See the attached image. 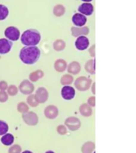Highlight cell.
Wrapping results in <instances>:
<instances>
[{
  "label": "cell",
  "mask_w": 136,
  "mask_h": 153,
  "mask_svg": "<svg viewBox=\"0 0 136 153\" xmlns=\"http://www.w3.org/2000/svg\"><path fill=\"white\" fill-rule=\"evenodd\" d=\"M41 56L38 46H24L19 52V58L26 65H33L38 62Z\"/></svg>",
  "instance_id": "obj_1"
},
{
  "label": "cell",
  "mask_w": 136,
  "mask_h": 153,
  "mask_svg": "<svg viewBox=\"0 0 136 153\" xmlns=\"http://www.w3.org/2000/svg\"><path fill=\"white\" fill-rule=\"evenodd\" d=\"M21 43L25 46H37L38 43L40 42L41 39V36L39 31L34 29H29L22 33L20 36Z\"/></svg>",
  "instance_id": "obj_2"
},
{
  "label": "cell",
  "mask_w": 136,
  "mask_h": 153,
  "mask_svg": "<svg viewBox=\"0 0 136 153\" xmlns=\"http://www.w3.org/2000/svg\"><path fill=\"white\" fill-rule=\"evenodd\" d=\"M92 85V80L87 76H81L77 77L74 81L75 88L80 92H85L88 90Z\"/></svg>",
  "instance_id": "obj_3"
},
{
  "label": "cell",
  "mask_w": 136,
  "mask_h": 153,
  "mask_svg": "<svg viewBox=\"0 0 136 153\" xmlns=\"http://www.w3.org/2000/svg\"><path fill=\"white\" fill-rule=\"evenodd\" d=\"M64 125L72 131H77L81 126V120L76 117H69L64 120Z\"/></svg>",
  "instance_id": "obj_4"
},
{
  "label": "cell",
  "mask_w": 136,
  "mask_h": 153,
  "mask_svg": "<svg viewBox=\"0 0 136 153\" xmlns=\"http://www.w3.org/2000/svg\"><path fill=\"white\" fill-rule=\"evenodd\" d=\"M4 35L7 39L14 42V41L18 40L21 33H20V30L15 26H8L5 30Z\"/></svg>",
  "instance_id": "obj_5"
},
{
  "label": "cell",
  "mask_w": 136,
  "mask_h": 153,
  "mask_svg": "<svg viewBox=\"0 0 136 153\" xmlns=\"http://www.w3.org/2000/svg\"><path fill=\"white\" fill-rule=\"evenodd\" d=\"M18 91H20L24 95L28 96L30 94H32L34 91V85L33 82H31L30 80H23L19 84Z\"/></svg>",
  "instance_id": "obj_6"
},
{
  "label": "cell",
  "mask_w": 136,
  "mask_h": 153,
  "mask_svg": "<svg viewBox=\"0 0 136 153\" xmlns=\"http://www.w3.org/2000/svg\"><path fill=\"white\" fill-rule=\"evenodd\" d=\"M22 120L24 123L29 126H35L38 123V117L34 112L28 111L22 114Z\"/></svg>",
  "instance_id": "obj_7"
},
{
  "label": "cell",
  "mask_w": 136,
  "mask_h": 153,
  "mask_svg": "<svg viewBox=\"0 0 136 153\" xmlns=\"http://www.w3.org/2000/svg\"><path fill=\"white\" fill-rule=\"evenodd\" d=\"M34 96L39 104H44L49 99V92L45 87H39L36 90Z\"/></svg>",
  "instance_id": "obj_8"
},
{
  "label": "cell",
  "mask_w": 136,
  "mask_h": 153,
  "mask_svg": "<svg viewBox=\"0 0 136 153\" xmlns=\"http://www.w3.org/2000/svg\"><path fill=\"white\" fill-rule=\"evenodd\" d=\"M61 94L63 99L66 100H72L75 97L76 95V91L73 87H72L70 85H65L63 86V88H61Z\"/></svg>",
  "instance_id": "obj_9"
},
{
  "label": "cell",
  "mask_w": 136,
  "mask_h": 153,
  "mask_svg": "<svg viewBox=\"0 0 136 153\" xmlns=\"http://www.w3.org/2000/svg\"><path fill=\"white\" fill-rule=\"evenodd\" d=\"M59 114V110L56 105H50L46 106L44 110V115L46 118L50 120L56 119Z\"/></svg>",
  "instance_id": "obj_10"
},
{
  "label": "cell",
  "mask_w": 136,
  "mask_h": 153,
  "mask_svg": "<svg viewBox=\"0 0 136 153\" xmlns=\"http://www.w3.org/2000/svg\"><path fill=\"white\" fill-rule=\"evenodd\" d=\"M89 46V40L86 36H80L75 41V47L76 50L82 51L85 50Z\"/></svg>",
  "instance_id": "obj_11"
},
{
  "label": "cell",
  "mask_w": 136,
  "mask_h": 153,
  "mask_svg": "<svg viewBox=\"0 0 136 153\" xmlns=\"http://www.w3.org/2000/svg\"><path fill=\"white\" fill-rule=\"evenodd\" d=\"M78 11L84 16H90L93 14L94 7L90 2H84L78 7Z\"/></svg>",
  "instance_id": "obj_12"
},
{
  "label": "cell",
  "mask_w": 136,
  "mask_h": 153,
  "mask_svg": "<svg viewBox=\"0 0 136 153\" xmlns=\"http://www.w3.org/2000/svg\"><path fill=\"white\" fill-rule=\"evenodd\" d=\"M72 22L75 26L81 27V26H85V24L87 23V18L81 13H75L72 15Z\"/></svg>",
  "instance_id": "obj_13"
},
{
  "label": "cell",
  "mask_w": 136,
  "mask_h": 153,
  "mask_svg": "<svg viewBox=\"0 0 136 153\" xmlns=\"http://www.w3.org/2000/svg\"><path fill=\"white\" fill-rule=\"evenodd\" d=\"M71 33L75 38H78L80 36H87L89 33V28L86 26L81 27L72 26L71 28Z\"/></svg>",
  "instance_id": "obj_14"
},
{
  "label": "cell",
  "mask_w": 136,
  "mask_h": 153,
  "mask_svg": "<svg viewBox=\"0 0 136 153\" xmlns=\"http://www.w3.org/2000/svg\"><path fill=\"white\" fill-rule=\"evenodd\" d=\"M13 45L11 41L7 38H0V54H7L10 51Z\"/></svg>",
  "instance_id": "obj_15"
},
{
  "label": "cell",
  "mask_w": 136,
  "mask_h": 153,
  "mask_svg": "<svg viewBox=\"0 0 136 153\" xmlns=\"http://www.w3.org/2000/svg\"><path fill=\"white\" fill-rule=\"evenodd\" d=\"M66 70L71 75H76V74H78L81 72V65L80 64V62H76V61H73V62H70L67 65Z\"/></svg>",
  "instance_id": "obj_16"
},
{
  "label": "cell",
  "mask_w": 136,
  "mask_h": 153,
  "mask_svg": "<svg viewBox=\"0 0 136 153\" xmlns=\"http://www.w3.org/2000/svg\"><path fill=\"white\" fill-rule=\"evenodd\" d=\"M79 112L84 117H89L92 115V108L91 106L87 104V103H84L80 106L79 108Z\"/></svg>",
  "instance_id": "obj_17"
},
{
  "label": "cell",
  "mask_w": 136,
  "mask_h": 153,
  "mask_svg": "<svg viewBox=\"0 0 136 153\" xmlns=\"http://www.w3.org/2000/svg\"><path fill=\"white\" fill-rule=\"evenodd\" d=\"M68 63L64 59H57L54 62V69L58 73H63L66 70Z\"/></svg>",
  "instance_id": "obj_18"
},
{
  "label": "cell",
  "mask_w": 136,
  "mask_h": 153,
  "mask_svg": "<svg viewBox=\"0 0 136 153\" xmlns=\"http://www.w3.org/2000/svg\"><path fill=\"white\" fill-rule=\"evenodd\" d=\"M95 144L92 141H87L81 147L82 153H92L95 151Z\"/></svg>",
  "instance_id": "obj_19"
},
{
  "label": "cell",
  "mask_w": 136,
  "mask_h": 153,
  "mask_svg": "<svg viewBox=\"0 0 136 153\" xmlns=\"http://www.w3.org/2000/svg\"><path fill=\"white\" fill-rule=\"evenodd\" d=\"M44 76V72L41 69H37L35 71L32 72L29 75V80L31 82H36Z\"/></svg>",
  "instance_id": "obj_20"
},
{
  "label": "cell",
  "mask_w": 136,
  "mask_h": 153,
  "mask_svg": "<svg viewBox=\"0 0 136 153\" xmlns=\"http://www.w3.org/2000/svg\"><path fill=\"white\" fill-rule=\"evenodd\" d=\"M1 143L5 146H11L14 141V136L11 133H6L1 137Z\"/></svg>",
  "instance_id": "obj_21"
},
{
  "label": "cell",
  "mask_w": 136,
  "mask_h": 153,
  "mask_svg": "<svg viewBox=\"0 0 136 153\" xmlns=\"http://www.w3.org/2000/svg\"><path fill=\"white\" fill-rule=\"evenodd\" d=\"M95 58H92V59L88 60V62H86L85 65H84V69L87 72H88V74H95Z\"/></svg>",
  "instance_id": "obj_22"
},
{
  "label": "cell",
  "mask_w": 136,
  "mask_h": 153,
  "mask_svg": "<svg viewBox=\"0 0 136 153\" xmlns=\"http://www.w3.org/2000/svg\"><path fill=\"white\" fill-rule=\"evenodd\" d=\"M65 47H66V43L62 39H57L52 43V48L57 52H61L62 50H64Z\"/></svg>",
  "instance_id": "obj_23"
},
{
  "label": "cell",
  "mask_w": 136,
  "mask_h": 153,
  "mask_svg": "<svg viewBox=\"0 0 136 153\" xmlns=\"http://www.w3.org/2000/svg\"><path fill=\"white\" fill-rule=\"evenodd\" d=\"M74 79L72 75L71 74H64L63 76H61V84L63 86L65 85H70L71 84L73 83Z\"/></svg>",
  "instance_id": "obj_24"
},
{
  "label": "cell",
  "mask_w": 136,
  "mask_h": 153,
  "mask_svg": "<svg viewBox=\"0 0 136 153\" xmlns=\"http://www.w3.org/2000/svg\"><path fill=\"white\" fill-rule=\"evenodd\" d=\"M52 13L56 17L63 16L65 13V7L61 4H57L53 7Z\"/></svg>",
  "instance_id": "obj_25"
},
{
  "label": "cell",
  "mask_w": 136,
  "mask_h": 153,
  "mask_svg": "<svg viewBox=\"0 0 136 153\" xmlns=\"http://www.w3.org/2000/svg\"><path fill=\"white\" fill-rule=\"evenodd\" d=\"M26 104L29 105V106H30V107L35 108L38 107V105H39V103L38 102V100H36L35 96L34 94H30L28 95L27 98H26Z\"/></svg>",
  "instance_id": "obj_26"
},
{
  "label": "cell",
  "mask_w": 136,
  "mask_h": 153,
  "mask_svg": "<svg viewBox=\"0 0 136 153\" xmlns=\"http://www.w3.org/2000/svg\"><path fill=\"white\" fill-rule=\"evenodd\" d=\"M9 15V10L5 5L0 4V21L5 20Z\"/></svg>",
  "instance_id": "obj_27"
},
{
  "label": "cell",
  "mask_w": 136,
  "mask_h": 153,
  "mask_svg": "<svg viewBox=\"0 0 136 153\" xmlns=\"http://www.w3.org/2000/svg\"><path fill=\"white\" fill-rule=\"evenodd\" d=\"M29 105L26 104V102H19L17 105V110L21 114H24V113H26L29 111Z\"/></svg>",
  "instance_id": "obj_28"
},
{
  "label": "cell",
  "mask_w": 136,
  "mask_h": 153,
  "mask_svg": "<svg viewBox=\"0 0 136 153\" xmlns=\"http://www.w3.org/2000/svg\"><path fill=\"white\" fill-rule=\"evenodd\" d=\"M7 93L8 94V96L14 97V96H16L18 94V88L16 85H10L7 88Z\"/></svg>",
  "instance_id": "obj_29"
},
{
  "label": "cell",
  "mask_w": 136,
  "mask_h": 153,
  "mask_svg": "<svg viewBox=\"0 0 136 153\" xmlns=\"http://www.w3.org/2000/svg\"><path fill=\"white\" fill-rule=\"evenodd\" d=\"M8 130H9V126L7 122L0 120V136H2V135L7 133Z\"/></svg>",
  "instance_id": "obj_30"
},
{
  "label": "cell",
  "mask_w": 136,
  "mask_h": 153,
  "mask_svg": "<svg viewBox=\"0 0 136 153\" xmlns=\"http://www.w3.org/2000/svg\"><path fill=\"white\" fill-rule=\"evenodd\" d=\"M21 147L19 144H13L11 147L9 148L8 153H21Z\"/></svg>",
  "instance_id": "obj_31"
},
{
  "label": "cell",
  "mask_w": 136,
  "mask_h": 153,
  "mask_svg": "<svg viewBox=\"0 0 136 153\" xmlns=\"http://www.w3.org/2000/svg\"><path fill=\"white\" fill-rule=\"evenodd\" d=\"M67 131H68V129L64 124H60L57 127V131L59 135H61V136L65 135L67 133Z\"/></svg>",
  "instance_id": "obj_32"
},
{
  "label": "cell",
  "mask_w": 136,
  "mask_h": 153,
  "mask_svg": "<svg viewBox=\"0 0 136 153\" xmlns=\"http://www.w3.org/2000/svg\"><path fill=\"white\" fill-rule=\"evenodd\" d=\"M9 98V96L6 91H0V103L7 102Z\"/></svg>",
  "instance_id": "obj_33"
},
{
  "label": "cell",
  "mask_w": 136,
  "mask_h": 153,
  "mask_svg": "<svg viewBox=\"0 0 136 153\" xmlns=\"http://www.w3.org/2000/svg\"><path fill=\"white\" fill-rule=\"evenodd\" d=\"M87 104H88L89 106L91 107H95V96H92V97H90L88 99V101H87Z\"/></svg>",
  "instance_id": "obj_34"
},
{
  "label": "cell",
  "mask_w": 136,
  "mask_h": 153,
  "mask_svg": "<svg viewBox=\"0 0 136 153\" xmlns=\"http://www.w3.org/2000/svg\"><path fill=\"white\" fill-rule=\"evenodd\" d=\"M8 88V84L6 81H0V91H6Z\"/></svg>",
  "instance_id": "obj_35"
},
{
  "label": "cell",
  "mask_w": 136,
  "mask_h": 153,
  "mask_svg": "<svg viewBox=\"0 0 136 153\" xmlns=\"http://www.w3.org/2000/svg\"><path fill=\"white\" fill-rule=\"evenodd\" d=\"M88 53H89V54L92 57H95V45H92L89 48V50H88Z\"/></svg>",
  "instance_id": "obj_36"
},
{
  "label": "cell",
  "mask_w": 136,
  "mask_h": 153,
  "mask_svg": "<svg viewBox=\"0 0 136 153\" xmlns=\"http://www.w3.org/2000/svg\"><path fill=\"white\" fill-rule=\"evenodd\" d=\"M91 91H92V93H93V95H95V82H93L92 85H91Z\"/></svg>",
  "instance_id": "obj_37"
},
{
  "label": "cell",
  "mask_w": 136,
  "mask_h": 153,
  "mask_svg": "<svg viewBox=\"0 0 136 153\" xmlns=\"http://www.w3.org/2000/svg\"><path fill=\"white\" fill-rule=\"evenodd\" d=\"M21 153H33L31 151H29V150H26V151H24V152H21Z\"/></svg>",
  "instance_id": "obj_38"
},
{
  "label": "cell",
  "mask_w": 136,
  "mask_h": 153,
  "mask_svg": "<svg viewBox=\"0 0 136 153\" xmlns=\"http://www.w3.org/2000/svg\"><path fill=\"white\" fill-rule=\"evenodd\" d=\"M81 1H83L84 2H91L92 0H81Z\"/></svg>",
  "instance_id": "obj_39"
},
{
  "label": "cell",
  "mask_w": 136,
  "mask_h": 153,
  "mask_svg": "<svg viewBox=\"0 0 136 153\" xmlns=\"http://www.w3.org/2000/svg\"><path fill=\"white\" fill-rule=\"evenodd\" d=\"M45 153H55L53 151H47V152H45Z\"/></svg>",
  "instance_id": "obj_40"
}]
</instances>
